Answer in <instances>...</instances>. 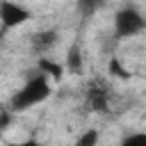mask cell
Segmentation results:
<instances>
[{
	"instance_id": "6da1fadb",
	"label": "cell",
	"mask_w": 146,
	"mask_h": 146,
	"mask_svg": "<svg viewBox=\"0 0 146 146\" xmlns=\"http://www.w3.org/2000/svg\"><path fill=\"white\" fill-rule=\"evenodd\" d=\"M50 94H52V84H50V80H48L46 75L36 73V75L27 78V80H25V84H23V87H21V89L9 98L7 110H9L11 114L27 112V110H32V107L41 105L46 98H50Z\"/></svg>"
},
{
	"instance_id": "52a82bcc",
	"label": "cell",
	"mask_w": 146,
	"mask_h": 146,
	"mask_svg": "<svg viewBox=\"0 0 146 146\" xmlns=\"http://www.w3.org/2000/svg\"><path fill=\"white\" fill-rule=\"evenodd\" d=\"M64 71H68V73H80V71H82V52H80L78 46H71V48H68Z\"/></svg>"
},
{
	"instance_id": "30bf717a",
	"label": "cell",
	"mask_w": 146,
	"mask_h": 146,
	"mask_svg": "<svg viewBox=\"0 0 146 146\" xmlns=\"http://www.w3.org/2000/svg\"><path fill=\"white\" fill-rule=\"evenodd\" d=\"M110 71H112L114 75H119V78H130V71L123 68V66L119 64V59H112V62H110Z\"/></svg>"
},
{
	"instance_id": "9c48e42d",
	"label": "cell",
	"mask_w": 146,
	"mask_h": 146,
	"mask_svg": "<svg viewBox=\"0 0 146 146\" xmlns=\"http://www.w3.org/2000/svg\"><path fill=\"white\" fill-rule=\"evenodd\" d=\"M119 146H146V132H141V130L130 132L119 141Z\"/></svg>"
},
{
	"instance_id": "8992f818",
	"label": "cell",
	"mask_w": 146,
	"mask_h": 146,
	"mask_svg": "<svg viewBox=\"0 0 146 146\" xmlns=\"http://www.w3.org/2000/svg\"><path fill=\"white\" fill-rule=\"evenodd\" d=\"M36 66H39V73H41V75H46L48 80H50V78L62 80V78H64V73H66V71H64V64L52 62V59H48V57H39Z\"/></svg>"
},
{
	"instance_id": "8fae6325",
	"label": "cell",
	"mask_w": 146,
	"mask_h": 146,
	"mask_svg": "<svg viewBox=\"0 0 146 146\" xmlns=\"http://www.w3.org/2000/svg\"><path fill=\"white\" fill-rule=\"evenodd\" d=\"M14 146H41L36 139H25V141H18V144H14Z\"/></svg>"
},
{
	"instance_id": "277c9868",
	"label": "cell",
	"mask_w": 146,
	"mask_h": 146,
	"mask_svg": "<svg viewBox=\"0 0 146 146\" xmlns=\"http://www.w3.org/2000/svg\"><path fill=\"white\" fill-rule=\"evenodd\" d=\"M30 21V9L18 2H0V27L2 30H14L23 23Z\"/></svg>"
},
{
	"instance_id": "7a4b0ae2",
	"label": "cell",
	"mask_w": 146,
	"mask_h": 146,
	"mask_svg": "<svg viewBox=\"0 0 146 146\" xmlns=\"http://www.w3.org/2000/svg\"><path fill=\"white\" fill-rule=\"evenodd\" d=\"M144 30H146V18L137 7L125 5L116 11V16H114V36L116 39H132V36H139Z\"/></svg>"
},
{
	"instance_id": "5b68a950",
	"label": "cell",
	"mask_w": 146,
	"mask_h": 146,
	"mask_svg": "<svg viewBox=\"0 0 146 146\" xmlns=\"http://www.w3.org/2000/svg\"><path fill=\"white\" fill-rule=\"evenodd\" d=\"M57 41H59V32H57V30H41V32H36V34L32 36V50H34L36 55L46 57V52H48L52 46H57Z\"/></svg>"
},
{
	"instance_id": "3957f363",
	"label": "cell",
	"mask_w": 146,
	"mask_h": 146,
	"mask_svg": "<svg viewBox=\"0 0 146 146\" xmlns=\"http://www.w3.org/2000/svg\"><path fill=\"white\" fill-rule=\"evenodd\" d=\"M110 100H112V89H110V84L105 80L96 78V80H91L87 84V89H84V105L91 112H98V114L107 112L110 110Z\"/></svg>"
},
{
	"instance_id": "ba28073f",
	"label": "cell",
	"mask_w": 146,
	"mask_h": 146,
	"mask_svg": "<svg viewBox=\"0 0 146 146\" xmlns=\"http://www.w3.org/2000/svg\"><path fill=\"white\" fill-rule=\"evenodd\" d=\"M98 141H100V130L98 128H87L84 132H80L75 137L73 146H98Z\"/></svg>"
}]
</instances>
